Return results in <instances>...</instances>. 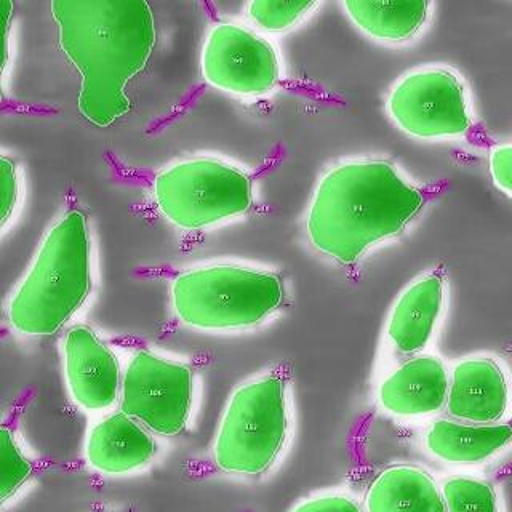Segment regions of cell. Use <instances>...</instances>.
Instances as JSON below:
<instances>
[{"instance_id": "obj_16", "label": "cell", "mask_w": 512, "mask_h": 512, "mask_svg": "<svg viewBox=\"0 0 512 512\" xmlns=\"http://www.w3.org/2000/svg\"><path fill=\"white\" fill-rule=\"evenodd\" d=\"M359 32L376 44L405 47L428 29L434 0H341Z\"/></svg>"}, {"instance_id": "obj_3", "label": "cell", "mask_w": 512, "mask_h": 512, "mask_svg": "<svg viewBox=\"0 0 512 512\" xmlns=\"http://www.w3.org/2000/svg\"><path fill=\"white\" fill-rule=\"evenodd\" d=\"M87 215L69 210L48 231L36 260L8 303V322L26 336H50L68 324L92 292Z\"/></svg>"}, {"instance_id": "obj_7", "label": "cell", "mask_w": 512, "mask_h": 512, "mask_svg": "<svg viewBox=\"0 0 512 512\" xmlns=\"http://www.w3.org/2000/svg\"><path fill=\"white\" fill-rule=\"evenodd\" d=\"M386 112L400 132L423 141L461 140L476 124L466 80L445 64L405 72L386 96Z\"/></svg>"}, {"instance_id": "obj_15", "label": "cell", "mask_w": 512, "mask_h": 512, "mask_svg": "<svg viewBox=\"0 0 512 512\" xmlns=\"http://www.w3.org/2000/svg\"><path fill=\"white\" fill-rule=\"evenodd\" d=\"M511 426L506 421L476 424L452 416H434L426 424L421 445L432 460L455 468L492 463L511 445Z\"/></svg>"}, {"instance_id": "obj_6", "label": "cell", "mask_w": 512, "mask_h": 512, "mask_svg": "<svg viewBox=\"0 0 512 512\" xmlns=\"http://www.w3.org/2000/svg\"><path fill=\"white\" fill-rule=\"evenodd\" d=\"M152 197L160 215L175 228L202 231L250 212L253 178L228 160L191 157L157 173Z\"/></svg>"}, {"instance_id": "obj_4", "label": "cell", "mask_w": 512, "mask_h": 512, "mask_svg": "<svg viewBox=\"0 0 512 512\" xmlns=\"http://www.w3.org/2000/svg\"><path fill=\"white\" fill-rule=\"evenodd\" d=\"M279 272L240 263L205 264L172 280L176 319L200 332H239L264 324L285 303Z\"/></svg>"}, {"instance_id": "obj_8", "label": "cell", "mask_w": 512, "mask_h": 512, "mask_svg": "<svg viewBox=\"0 0 512 512\" xmlns=\"http://www.w3.org/2000/svg\"><path fill=\"white\" fill-rule=\"evenodd\" d=\"M200 72L205 84L236 98L272 95L285 79L276 42L250 24L234 20L208 29L200 50Z\"/></svg>"}, {"instance_id": "obj_10", "label": "cell", "mask_w": 512, "mask_h": 512, "mask_svg": "<svg viewBox=\"0 0 512 512\" xmlns=\"http://www.w3.org/2000/svg\"><path fill=\"white\" fill-rule=\"evenodd\" d=\"M64 378L72 402L87 413L116 407L122 368L116 352L88 325L69 328L63 340Z\"/></svg>"}, {"instance_id": "obj_24", "label": "cell", "mask_w": 512, "mask_h": 512, "mask_svg": "<svg viewBox=\"0 0 512 512\" xmlns=\"http://www.w3.org/2000/svg\"><path fill=\"white\" fill-rule=\"evenodd\" d=\"M15 2L13 0H0V106L4 103V90H2V77L8 63V40L12 28Z\"/></svg>"}, {"instance_id": "obj_14", "label": "cell", "mask_w": 512, "mask_h": 512, "mask_svg": "<svg viewBox=\"0 0 512 512\" xmlns=\"http://www.w3.org/2000/svg\"><path fill=\"white\" fill-rule=\"evenodd\" d=\"M156 455L152 432L122 412L103 416L85 437V463L103 476H132L151 466Z\"/></svg>"}, {"instance_id": "obj_9", "label": "cell", "mask_w": 512, "mask_h": 512, "mask_svg": "<svg viewBox=\"0 0 512 512\" xmlns=\"http://www.w3.org/2000/svg\"><path fill=\"white\" fill-rule=\"evenodd\" d=\"M194 397V370L178 360L141 349L122 372L120 412L157 436H178L188 428Z\"/></svg>"}, {"instance_id": "obj_13", "label": "cell", "mask_w": 512, "mask_h": 512, "mask_svg": "<svg viewBox=\"0 0 512 512\" xmlns=\"http://www.w3.org/2000/svg\"><path fill=\"white\" fill-rule=\"evenodd\" d=\"M445 412L455 420L476 424L501 423L509 412V380L493 357L458 360L448 370Z\"/></svg>"}, {"instance_id": "obj_17", "label": "cell", "mask_w": 512, "mask_h": 512, "mask_svg": "<svg viewBox=\"0 0 512 512\" xmlns=\"http://www.w3.org/2000/svg\"><path fill=\"white\" fill-rule=\"evenodd\" d=\"M360 506L364 512H445L436 479L412 464H394L378 472Z\"/></svg>"}, {"instance_id": "obj_23", "label": "cell", "mask_w": 512, "mask_h": 512, "mask_svg": "<svg viewBox=\"0 0 512 512\" xmlns=\"http://www.w3.org/2000/svg\"><path fill=\"white\" fill-rule=\"evenodd\" d=\"M511 165V144H496L495 148H492V151L488 154V170H490V175H492L496 188L500 189L508 197H511Z\"/></svg>"}, {"instance_id": "obj_21", "label": "cell", "mask_w": 512, "mask_h": 512, "mask_svg": "<svg viewBox=\"0 0 512 512\" xmlns=\"http://www.w3.org/2000/svg\"><path fill=\"white\" fill-rule=\"evenodd\" d=\"M20 197L18 168L10 157L0 154V231L12 218Z\"/></svg>"}, {"instance_id": "obj_18", "label": "cell", "mask_w": 512, "mask_h": 512, "mask_svg": "<svg viewBox=\"0 0 512 512\" xmlns=\"http://www.w3.org/2000/svg\"><path fill=\"white\" fill-rule=\"evenodd\" d=\"M322 0H247L245 20L264 36H287L300 28Z\"/></svg>"}, {"instance_id": "obj_5", "label": "cell", "mask_w": 512, "mask_h": 512, "mask_svg": "<svg viewBox=\"0 0 512 512\" xmlns=\"http://www.w3.org/2000/svg\"><path fill=\"white\" fill-rule=\"evenodd\" d=\"M290 431V380L284 367L272 368L232 392L213 440V463L229 476H263L284 453Z\"/></svg>"}, {"instance_id": "obj_22", "label": "cell", "mask_w": 512, "mask_h": 512, "mask_svg": "<svg viewBox=\"0 0 512 512\" xmlns=\"http://www.w3.org/2000/svg\"><path fill=\"white\" fill-rule=\"evenodd\" d=\"M290 512H364L362 506L346 493H319L295 504Z\"/></svg>"}, {"instance_id": "obj_12", "label": "cell", "mask_w": 512, "mask_h": 512, "mask_svg": "<svg viewBox=\"0 0 512 512\" xmlns=\"http://www.w3.org/2000/svg\"><path fill=\"white\" fill-rule=\"evenodd\" d=\"M447 300V274L432 268L405 287L389 312L386 344L399 360L426 352L436 335Z\"/></svg>"}, {"instance_id": "obj_11", "label": "cell", "mask_w": 512, "mask_h": 512, "mask_svg": "<svg viewBox=\"0 0 512 512\" xmlns=\"http://www.w3.org/2000/svg\"><path fill=\"white\" fill-rule=\"evenodd\" d=\"M448 368L431 352L399 360L376 388V404L397 420H431L444 412Z\"/></svg>"}, {"instance_id": "obj_1", "label": "cell", "mask_w": 512, "mask_h": 512, "mask_svg": "<svg viewBox=\"0 0 512 512\" xmlns=\"http://www.w3.org/2000/svg\"><path fill=\"white\" fill-rule=\"evenodd\" d=\"M58 47L80 77L77 108L106 128L132 109L127 87L156 47V18L148 0H50Z\"/></svg>"}, {"instance_id": "obj_2", "label": "cell", "mask_w": 512, "mask_h": 512, "mask_svg": "<svg viewBox=\"0 0 512 512\" xmlns=\"http://www.w3.org/2000/svg\"><path fill=\"white\" fill-rule=\"evenodd\" d=\"M426 202L424 189L389 160H344L320 176L306 232L317 252L348 266L383 240L400 236Z\"/></svg>"}, {"instance_id": "obj_20", "label": "cell", "mask_w": 512, "mask_h": 512, "mask_svg": "<svg viewBox=\"0 0 512 512\" xmlns=\"http://www.w3.org/2000/svg\"><path fill=\"white\" fill-rule=\"evenodd\" d=\"M34 474V463L18 444L12 429L0 426V508L12 500Z\"/></svg>"}, {"instance_id": "obj_19", "label": "cell", "mask_w": 512, "mask_h": 512, "mask_svg": "<svg viewBox=\"0 0 512 512\" xmlns=\"http://www.w3.org/2000/svg\"><path fill=\"white\" fill-rule=\"evenodd\" d=\"M439 488L445 512H501L495 487L482 477H447Z\"/></svg>"}]
</instances>
